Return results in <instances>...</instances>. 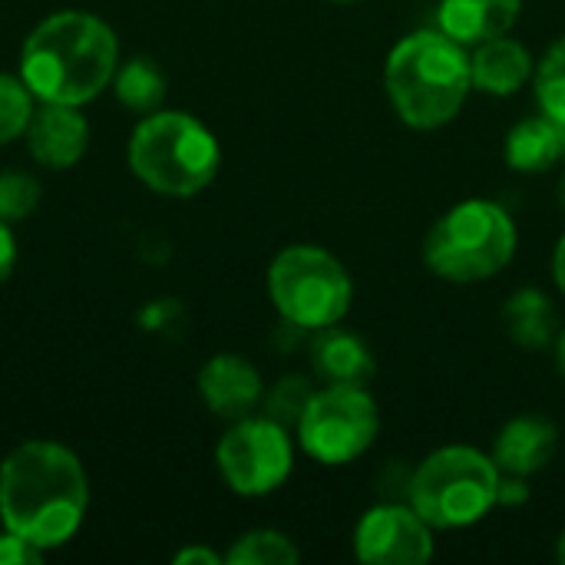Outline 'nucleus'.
<instances>
[{"mask_svg": "<svg viewBox=\"0 0 565 565\" xmlns=\"http://www.w3.org/2000/svg\"><path fill=\"white\" fill-rule=\"evenodd\" d=\"M533 89H536L540 109L565 122V36H559V40L543 53V60L536 63Z\"/></svg>", "mask_w": 565, "mask_h": 565, "instance_id": "obj_22", "label": "nucleus"}, {"mask_svg": "<svg viewBox=\"0 0 565 565\" xmlns=\"http://www.w3.org/2000/svg\"><path fill=\"white\" fill-rule=\"evenodd\" d=\"M503 328L520 348H546L559 338V318L546 291L520 288L503 305Z\"/></svg>", "mask_w": 565, "mask_h": 565, "instance_id": "obj_18", "label": "nucleus"}, {"mask_svg": "<svg viewBox=\"0 0 565 565\" xmlns=\"http://www.w3.org/2000/svg\"><path fill=\"white\" fill-rule=\"evenodd\" d=\"M311 394H315L311 381H305L298 374H288L271 391H265V401H262L265 404V417L278 420L281 427H298Z\"/></svg>", "mask_w": 565, "mask_h": 565, "instance_id": "obj_23", "label": "nucleus"}, {"mask_svg": "<svg viewBox=\"0 0 565 565\" xmlns=\"http://www.w3.org/2000/svg\"><path fill=\"white\" fill-rule=\"evenodd\" d=\"M559 202H563V209H565V175H563V182H559Z\"/></svg>", "mask_w": 565, "mask_h": 565, "instance_id": "obj_32", "label": "nucleus"}, {"mask_svg": "<svg viewBox=\"0 0 565 565\" xmlns=\"http://www.w3.org/2000/svg\"><path fill=\"white\" fill-rule=\"evenodd\" d=\"M500 467L490 454L450 444L427 454L414 467L411 507L434 530H467L483 523L497 510Z\"/></svg>", "mask_w": 565, "mask_h": 565, "instance_id": "obj_6", "label": "nucleus"}, {"mask_svg": "<svg viewBox=\"0 0 565 565\" xmlns=\"http://www.w3.org/2000/svg\"><path fill=\"white\" fill-rule=\"evenodd\" d=\"M89 507V480L79 457L53 440H26L0 463V523L40 550L76 536Z\"/></svg>", "mask_w": 565, "mask_h": 565, "instance_id": "obj_1", "label": "nucleus"}, {"mask_svg": "<svg viewBox=\"0 0 565 565\" xmlns=\"http://www.w3.org/2000/svg\"><path fill=\"white\" fill-rule=\"evenodd\" d=\"M311 367L324 384H354V387H367L377 374V361L367 341L338 324L315 331Z\"/></svg>", "mask_w": 565, "mask_h": 565, "instance_id": "obj_15", "label": "nucleus"}, {"mask_svg": "<svg viewBox=\"0 0 565 565\" xmlns=\"http://www.w3.org/2000/svg\"><path fill=\"white\" fill-rule=\"evenodd\" d=\"M298 559L301 550L278 530H248L225 553L228 565H295Z\"/></svg>", "mask_w": 565, "mask_h": 565, "instance_id": "obj_20", "label": "nucleus"}, {"mask_svg": "<svg viewBox=\"0 0 565 565\" xmlns=\"http://www.w3.org/2000/svg\"><path fill=\"white\" fill-rule=\"evenodd\" d=\"M113 93L116 99L139 113V116H149L156 109H162V99H166V76L159 70L156 60L149 56H132L126 63L116 66V76H113Z\"/></svg>", "mask_w": 565, "mask_h": 565, "instance_id": "obj_19", "label": "nucleus"}, {"mask_svg": "<svg viewBox=\"0 0 565 565\" xmlns=\"http://www.w3.org/2000/svg\"><path fill=\"white\" fill-rule=\"evenodd\" d=\"M33 109H36V96L30 93L23 76L0 73V146L26 132Z\"/></svg>", "mask_w": 565, "mask_h": 565, "instance_id": "obj_21", "label": "nucleus"}, {"mask_svg": "<svg viewBox=\"0 0 565 565\" xmlns=\"http://www.w3.org/2000/svg\"><path fill=\"white\" fill-rule=\"evenodd\" d=\"M268 298L285 324L321 331L348 318L354 281L344 262L328 248L288 245L268 265Z\"/></svg>", "mask_w": 565, "mask_h": 565, "instance_id": "obj_7", "label": "nucleus"}, {"mask_svg": "<svg viewBox=\"0 0 565 565\" xmlns=\"http://www.w3.org/2000/svg\"><path fill=\"white\" fill-rule=\"evenodd\" d=\"M40 202V182L23 172V169H7L0 172V218L3 222H20L26 218Z\"/></svg>", "mask_w": 565, "mask_h": 565, "instance_id": "obj_24", "label": "nucleus"}, {"mask_svg": "<svg viewBox=\"0 0 565 565\" xmlns=\"http://www.w3.org/2000/svg\"><path fill=\"white\" fill-rule=\"evenodd\" d=\"M175 565H222L225 563V556H218L215 550H209V546H185V550H179L175 553Z\"/></svg>", "mask_w": 565, "mask_h": 565, "instance_id": "obj_28", "label": "nucleus"}, {"mask_svg": "<svg viewBox=\"0 0 565 565\" xmlns=\"http://www.w3.org/2000/svg\"><path fill=\"white\" fill-rule=\"evenodd\" d=\"M295 434L315 463L344 467L374 447L381 434V411L367 387L324 384L311 394Z\"/></svg>", "mask_w": 565, "mask_h": 565, "instance_id": "obj_8", "label": "nucleus"}, {"mask_svg": "<svg viewBox=\"0 0 565 565\" xmlns=\"http://www.w3.org/2000/svg\"><path fill=\"white\" fill-rule=\"evenodd\" d=\"M129 169L132 175L169 199L199 195L222 166V149L215 132L192 113L156 109L139 119L129 136Z\"/></svg>", "mask_w": 565, "mask_h": 565, "instance_id": "obj_4", "label": "nucleus"}, {"mask_svg": "<svg viewBox=\"0 0 565 565\" xmlns=\"http://www.w3.org/2000/svg\"><path fill=\"white\" fill-rule=\"evenodd\" d=\"M556 364H559V374L565 377V331L556 338Z\"/></svg>", "mask_w": 565, "mask_h": 565, "instance_id": "obj_30", "label": "nucleus"}, {"mask_svg": "<svg viewBox=\"0 0 565 565\" xmlns=\"http://www.w3.org/2000/svg\"><path fill=\"white\" fill-rule=\"evenodd\" d=\"M520 13H523V0H440L437 30L473 50L493 36L510 33Z\"/></svg>", "mask_w": 565, "mask_h": 565, "instance_id": "obj_16", "label": "nucleus"}, {"mask_svg": "<svg viewBox=\"0 0 565 565\" xmlns=\"http://www.w3.org/2000/svg\"><path fill=\"white\" fill-rule=\"evenodd\" d=\"M536 73V60L530 46L510 33L493 36L470 50V76L473 89L487 96H513L520 93Z\"/></svg>", "mask_w": 565, "mask_h": 565, "instance_id": "obj_14", "label": "nucleus"}, {"mask_svg": "<svg viewBox=\"0 0 565 565\" xmlns=\"http://www.w3.org/2000/svg\"><path fill=\"white\" fill-rule=\"evenodd\" d=\"M215 463L225 487L238 497L275 493L295 467V447L288 427L271 417H242L222 434L215 447Z\"/></svg>", "mask_w": 565, "mask_h": 565, "instance_id": "obj_9", "label": "nucleus"}, {"mask_svg": "<svg viewBox=\"0 0 565 565\" xmlns=\"http://www.w3.org/2000/svg\"><path fill=\"white\" fill-rule=\"evenodd\" d=\"M559 450V430L543 414H520L503 424L493 444V463L507 477H536L543 473Z\"/></svg>", "mask_w": 565, "mask_h": 565, "instance_id": "obj_13", "label": "nucleus"}, {"mask_svg": "<svg viewBox=\"0 0 565 565\" xmlns=\"http://www.w3.org/2000/svg\"><path fill=\"white\" fill-rule=\"evenodd\" d=\"M556 559L565 565V530L559 533V540H556Z\"/></svg>", "mask_w": 565, "mask_h": 565, "instance_id": "obj_31", "label": "nucleus"}, {"mask_svg": "<svg viewBox=\"0 0 565 565\" xmlns=\"http://www.w3.org/2000/svg\"><path fill=\"white\" fill-rule=\"evenodd\" d=\"M13 265H17V238L10 232V222L0 218V285L13 275Z\"/></svg>", "mask_w": 565, "mask_h": 565, "instance_id": "obj_27", "label": "nucleus"}, {"mask_svg": "<svg viewBox=\"0 0 565 565\" xmlns=\"http://www.w3.org/2000/svg\"><path fill=\"white\" fill-rule=\"evenodd\" d=\"M520 232L513 215L490 199H467L444 212L424 238V265L450 285L497 278L516 255Z\"/></svg>", "mask_w": 565, "mask_h": 565, "instance_id": "obj_5", "label": "nucleus"}, {"mask_svg": "<svg viewBox=\"0 0 565 565\" xmlns=\"http://www.w3.org/2000/svg\"><path fill=\"white\" fill-rule=\"evenodd\" d=\"M23 139H26L30 156L43 169H70L83 159L89 146V126L79 116V106L36 103Z\"/></svg>", "mask_w": 565, "mask_h": 565, "instance_id": "obj_12", "label": "nucleus"}, {"mask_svg": "<svg viewBox=\"0 0 565 565\" xmlns=\"http://www.w3.org/2000/svg\"><path fill=\"white\" fill-rule=\"evenodd\" d=\"M334 3H354V0H334Z\"/></svg>", "mask_w": 565, "mask_h": 565, "instance_id": "obj_33", "label": "nucleus"}, {"mask_svg": "<svg viewBox=\"0 0 565 565\" xmlns=\"http://www.w3.org/2000/svg\"><path fill=\"white\" fill-rule=\"evenodd\" d=\"M116 66L119 43L113 26L86 10L50 13L20 50V76L36 103L83 106L113 83Z\"/></svg>", "mask_w": 565, "mask_h": 565, "instance_id": "obj_2", "label": "nucleus"}, {"mask_svg": "<svg viewBox=\"0 0 565 565\" xmlns=\"http://www.w3.org/2000/svg\"><path fill=\"white\" fill-rule=\"evenodd\" d=\"M503 159L520 175H536V172L556 169L565 159V122L543 109L536 116L520 119L507 132Z\"/></svg>", "mask_w": 565, "mask_h": 565, "instance_id": "obj_17", "label": "nucleus"}, {"mask_svg": "<svg viewBox=\"0 0 565 565\" xmlns=\"http://www.w3.org/2000/svg\"><path fill=\"white\" fill-rule=\"evenodd\" d=\"M434 526L401 500H381L354 526V556L364 565H424L434 559Z\"/></svg>", "mask_w": 565, "mask_h": 565, "instance_id": "obj_10", "label": "nucleus"}, {"mask_svg": "<svg viewBox=\"0 0 565 565\" xmlns=\"http://www.w3.org/2000/svg\"><path fill=\"white\" fill-rule=\"evenodd\" d=\"M43 556H46V550L33 546L30 540L17 536V533H10V530L0 533V565H30L40 563Z\"/></svg>", "mask_w": 565, "mask_h": 565, "instance_id": "obj_25", "label": "nucleus"}, {"mask_svg": "<svg viewBox=\"0 0 565 565\" xmlns=\"http://www.w3.org/2000/svg\"><path fill=\"white\" fill-rule=\"evenodd\" d=\"M553 278H556V288L565 295V235L556 242V252H553Z\"/></svg>", "mask_w": 565, "mask_h": 565, "instance_id": "obj_29", "label": "nucleus"}, {"mask_svg": "<svg viewBox=\"0 0 565 565\" xmlns=\"http://www.w3.org/2000/svg\"><path fill=\"white\" fill-rule=\"evenodd\" d=\"M533 490L526 477H500V490H497V507H523L530 503Z\"/></svg>", "mask_w": 565, "mask_h": 565, "instance_id": "obj_26", "label": "nucleus"}, {"mask_svg": "<svg viewBox=\"0 0 565 565\" xmlns=\"http://www.w3.org/2000/svg\"><path fill=\"white\" fill-rule=\"evenodd\" d=\"M199 397L215 417L242 420L265 401V381L242 354H215L199 371Z\"/></svg>", "mask_w": 565, "mask_h": 565, "instance_id": "obj_11", "label": "nucleus"}, {"mask_svg": "<svg viewBox=\"0 0 565 565\" xmlns=\"http://www.w3.org/2000/svg\"><path fill=\"white\" fill-rule=\"evenodd\" d=\"M384 89L404 126L440 129L460 116L473 93L470 50L444 30H414L391 46Z\"/></svg>", "mask_w": 565, "mask_h": 565, "instance_id": "obj_3", "label": "nucleus"}]
</instances>
